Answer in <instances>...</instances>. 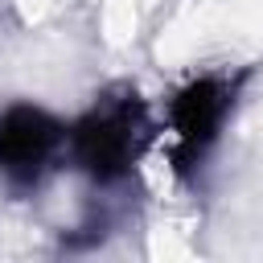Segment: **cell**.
<instances>
[{
    "label": "cell",
    "mask_w": 263,
    "mask_h": 263,
    "mask_svg": "<svg viewBox=\"0 0 263 263\" xmlns=\"http://www.w3.org/2000/svg\"><path fill=\"white\" fill-rule=\"evenodd\" d=\"M226 99H230V86L222 78H201L193 82L189 90L177 95L173 103V132H177V144L197 156L222 127V115H226Z\"/></svg>",
    "instance_id": "3957f363"
},
{
    "label": "cell",
    "mask_w": 263,
    "mask_h": 263,
    "mask_svg": "<svg viewBox=\"0 0 263 263\" xmlns=\"http://www.w3.org/2000/svg\"><path fill=\"white\" fill-rule=\"evenodd\" d=\"M136 144H140V107L127 103V99L103 103L70 136V148H74L78 164L95 181H115L136 160Z\"/></svg>",
    "instance_id": "6da1fadb"
},
{
    "label": "cell",
    "mask_w": 263,
    "mask_h": 263,
    "mask_svg": "<svg viewBox=\"0 0 263 263\" xmlns=\"http://www.w3.org/2000/svg\"><path fill=\"white\" fill-rule=\"evenodd\" d=\"M66 144H70V136L45 111H37V107L0 111V173H8L12 181H37L41 168Z\"/></svg>",
    "instance_id": "7a4b0ae2"
}]
</instances>
